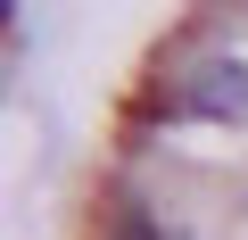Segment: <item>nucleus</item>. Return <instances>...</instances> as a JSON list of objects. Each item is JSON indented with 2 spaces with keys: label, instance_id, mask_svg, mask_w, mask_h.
<instances>
[{
  "label": "nucleus",
  "instance_id": "f03ea898",
  "mask_svg": "<svg viewBox=\"0 0 248 240\" xmlns=\"http://www.w3.org/2000/svg\"><path fill=\"white\" fill-rule=\"evenodd\" d=\"M99 240H182V232H174V224H157V215H149V207H116V215H108V232H99Z\"/></svg>",
  "mask_w": 248,
  "mask_h": 240
},
{
  "label": "nucleus",
  "instance_id": "f257e3e1",
  "mask_svg": "<svg viewBox=\"0 0 248 240\" xmlns=\"http://www.w3.org/2000/svg\"><path fill=\"white\" fill-rule=\"evenodd\" d=\"M166 116L174 125H223V116H248V58L232 50H199L174 66V91H166Z\"/></svg>",
  "mask_w": 248,
  "mask_h": 240
}]
</instances>
